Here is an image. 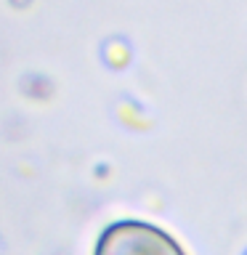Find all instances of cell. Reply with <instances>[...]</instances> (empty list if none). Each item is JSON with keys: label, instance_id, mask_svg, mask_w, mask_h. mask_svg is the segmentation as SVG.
<instances>
[{"label": "cell", "instance_id": "obj_1", "mask_svg": "<svg viewBox=\"0 0 247 255\" xmlns=\"http://www.w3.org/2000/svg\"><path fill=\"white\" fill-rule=\"evenodd\" d=\"M93 255H186L165 229L146 221H115L99 234Z\"/></svg>", "mask_w": 247, "mask_h": 255}]
</instances>
